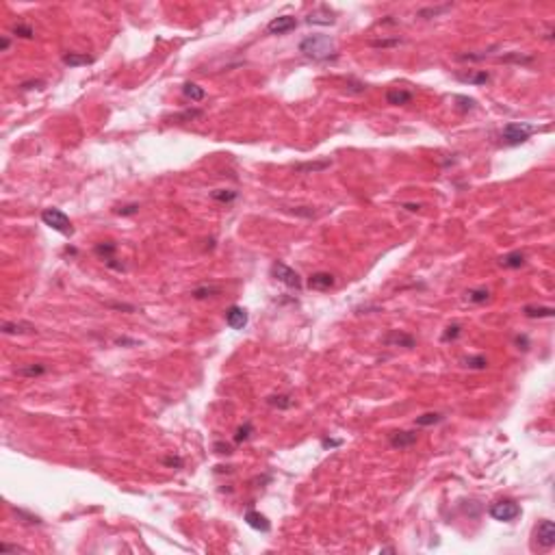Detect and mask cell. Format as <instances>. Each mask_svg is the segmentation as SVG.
I'll list each match as a JSON object with an SVG mask.
<instances>
[{
	"label": "cell",
	"mask_w": 555,
	"mask_h": 555,
	"mask_svg": "<svg viewBox=\"0 0 555 555\" xmlns=\"http://www.w3.org/2000/svg\"><path fill=\"white\" fill-rule=\"evenodd\" d=\"M215 451H217V454H221V455H224V454L230 455L232 447H230V445H226V443H215Z\"/></svg>",
	"instance_id": "41"
},
{
	"label": "cell",
	"mask_w": 555,
	"mask_h": 555,
	"mask_svg": "<svg viewBox=\"0 0 555 555\" xmlns=\"http://www.w3.org/2000/svg\"><path fill=\"white\" fill-rule=\"evenodd\" d=\"M334 282H336L334 276L328 273V271H317L308 278V287L314 289V291H328V289L334 287Z\"/></svg>",
	"instance_id": "9"
},
{
	"label": "cell",
	"mask_w": 555,
	"mask_h": 555,
	"mask_svg": "<svg viewBox=\"0 0 555 555\" xmlns=\"http://www.w3.org/2000/svg\"><path fill=\"white\" fill-rule=\"evenodd\" d=\"M267 404L273 405V408L287 410L293 405V399H291V395H271V397H267Z\"/></svg>",
	"instance_id": "24"
},
{
	"label": "cell",
	"mask_w": 555,
	"mask_h": 555,
	"mask_svg": "<svg viewBox=\"0 0 555 555\" xmlns=\"http://www.w3.org/2000/svg\"><path fill=\"white\" fill-rule=\"evenodd\" d=\"M0 551L9 553V551H24V549H22V547H13V545H4V542H2V545H0Z\"/></svg>",
	"instance_id": "43"
},
{
	"label": "cell",
	"mask_w": 555,
	"mask_h": 555,
	"mask_svg": "<svg viewBox=\"0 0 555 555\" xmlns=\"http://www.w3.org/2000/svg\"><path fill=\"white\" fill-rule=\"evenodd\" d=\"M308 24H334V13L328 9V7H319L317 11H312L310 15L306 18Z\"/></svg>",
	"instance_id": "13"
},
{
	"label": "cell",
	"mask_w": 555,
	"mask_h": 555,
	"mask_svg": "<svg viewBox=\"0 0 555 555\" xmlns=\"http://www.w3.org/2000/svg\"><path fill=\"white\" fill-rule=\"evenodd\" d=\"M117 345H137V341H130V339H115Z\"/></svg>",
	"instance_id": "46"
},
{
	"label": "cell",
	"mask_w": 555,
	"mask_h": 555,
	"mask_svg": "<svg viewBox=\"0 0 555 555\" xmlns=\"http://www.w3.org/2000/svg\"><path fill=\"white\" fill-rule=\"evenodd\" d=\"M384 343L386 345H399V347H414V336H410V334H404V332H397V330H393L391 334L386 336L384 339Z\"/></svg>",
	"instance_id": "15"
},
{
	"label": "cell",
	"mask_w": 555,
	"mask_h": 555,
	"mask_svg": "<svg viewBox=\"0 0 555 555\" xmlns=\"http://www.w3.org/2000/svg\"><path fill=\"white\" fill-rule=\"evenodd\" d=\"M454 100L460 102V104H457L460 111H473V108H475V100L473 98H466V96H454Z\"/></svg>",
	"instance_id": "36"
},
{
	"label": "cell",
	"mask_w": 555,
	"mask_h": 555,
	"mask_svg": "<svg viewBox=\"0 0 555 555\" xmlns=\"http://www.w3.org/2000/svg\"><path fill=\"white\" fill-rule=\"evenodd\" d=\"M534 538L542 549H551L555 545V525L551 520H540L534 529Z\"/></svg>",
	"instance_id": "6"
},
{
	"label": "cell",
	"mask_w": 555,
	"mask_h": 555,
	"mask_svg": "<svg viewBox=\"0 0 555 555\" xmlns=\"http://www.w3.org/2000/svg\"><path fill=\"white\" fill-rule=\"evenodd\" d=\"M202 115H204V113L200 111V108H191V111H185V113H180V115H176L171 119H174V122H191V119L202 117Z\"/></svg>",
	"instance_id": "33"
},
{
	"label": "cell",
	"mask_w": 555,
	"mask_h": 555,
	"mask_svg": "<svg viewBox=\"0 0 555 555\" xmlns=\"http://www.w3.org/2000/svg\"><path fill=\"white\" fill-rule=\"evenodd\" d=\"M182 94H185V98H189L191 102H202L206 98V91L202 87H198L196 83H185V85H182Z\"/></svg>",
	"instance_id": "18"
},
{
	"label": "cell",
	"mask_w": 555,
	"mask_h": 555,
	"mask_svg": "<svg viewBox=\"0 0 555 555\" xmlns=\"http://www.w3.org/2000/svg\"><path fill=\"white\" fill-rule=\"evenodd\" d=\"M300 52L312 61H328L336 56V44L330 35H308L300 42Z\"/></svg>",
	"instance_id": "1"
},
{
	"label": "cell",
	"mask_w": 555,
	"mask_h": 555,
	"mask_svg": "<svg viewBox=\"0 0 555 555\" xmlns=\"http://www.w3.org/2000/svg\"><path fill=\"white\" fill-rule=\"evenodd\" d=\"M9 44H11L9 37H2V44H0V48H2V50H9Z\"/></svg>",
	"instance_id": "48"
},
{
	"label": "cell",
	"mask_w": 555,
	"mask_h": 555,
	"mask_svg": "<svg viewBox=\"0 0 555 555\" xmlns=\"http://www.w3.org/2000/svg\"><path fill=\"white\" fill-rule=\"evenodd\" d=\"M525 317L529 319H542V317H553V308L551 306H525L523 308Z\"/></svg>",
	"instance_id": "20"
},
{
	"label": "cell",
	"mask_w": 555,
	"mask_h": 555,
	"mask_svg": "<svg viewBox=\"0 0 555 555\" xmlns=\"http://www.w3.org/2000/svg\"><path fill=\"white\" fill-rule=\"evenodd\" d=\"M13 35L15 37H24V39H33L35 37V31H33V26H28V24H15L13 26Z\"/></svg>",
	"instance_id": "30"
},
{
	"label": "cell",
	"mask_w": 555,
	"mask_h": 555,
	"mask_svg": "<svg viewBox=\"0 0 555 555\" xmlns=\"http://www.w3.org/2000/svg\"><path fill=\"white\" fill-rule=\"evenodd\" d=\"M63 63L70 67H81V65H89V63H94V56L89 54H81V52H67L63 54Z\"/></svg>",
	"instance_id": "17"
},
{
	"label": "cell",
	"mask_w": 555,
	"mask_h": 555,
	"mask_svg": "<svg viewBox=\"0 0 555 555\" xmlns=\"http://www.w3.org/2000/svg\"><path fill=\"white\" fill-rule=\"evenodd\" d=\"M46 371H48V367H46V364H28V367L15 369V375H22V377H39V375H44Z\"/></svg>",
	"instance_id": "22"
},
{
	"label": "cell",
	"mask_w": 555,
	"mask_h": 555,
	"mask_svg": "<svg viewBox=\"0 0 555 555\" xmlns=\"http://www.w3.org/2000/svg\"><path fill=\"white\" fill-rule=\"evenodd\" d=\"M499 265L505 267V269H520L525 265V254H523V252H510V254L501 256Z\"/></svg>",
	"instance_id": "16"
},
{
	"label": "cell",
	"mask_w": 555,
	"mask_h": 555,
	"mask_svg": "<svg viewBox=\"0 0 555 555\" xmlns=\"http://www.w3.org/2000/svg\"><path fill=\"white\" fill-rule=\"evenodd\" d=\"M226 323L232 330H243L248 325V310L241 306H230L226 310Z\"/></svg>",
	"instance_id": "8"
},
{
	"label": "cell",
	"mask_w": 555,
	"mask_h": 555,
	"mask_svg": "<svg viewBox=\"0 0 555 555\" xmlns=\"http://www.w3.org/2000/svg\"><path fill=\"white\" fill-rule=\"evenodd\" d=\"M416 432H393L391 434V447L395 449H405V447H412L416 443Z\"/></svg>",
	"instance_id": "10"
},
{
	"label": "cell",
	"mask_w": 555,
	"mask_h": 555,
	"mask_svg": "<svg viewBox=\"0 0 555 555\" xmlns=\"http://www.w3.org/2000/svg\"><path fill=\"white\" fill-rule=\"evenodd\" d=\"M115 213L117 215H135V213H139V204H128L124 208H115Z\"/></svg>",
	"instance_id": "38"
},
{
	"label": "cell",
	"mask_w": 555,
	"mask_h": 555,
	"mask_svg": "<svg viewBox=\"0 0 555 555\" xmlns=\"http://www.w3.org/2000/svg\"><path fill=\"white\" fill-rule=\"evenodd\" d=\"M412 98H414V94H412V91H408V89L395 87V89H388V91H386V102H388V104H393V106L408 104Z\"/></svg>",
	"instance_id": "11"
},
{
	"label": "cell",
	"mask_w": 555,
	"mask_h": 555,
	"mask_svg": "<svg viewBox=\"0 0 555 555\" xmlns=\"http://www.w3.org/2000/svg\"><path fill=\"white\" fill-rule=\"evenodd\" d=\"M191 295L196 297V300H206V297H215L219 295V287H198L191 291Z\"/></svg>",
	"instance_id": "27"
},
{
	"label": "cell",
	"mask_w": 555,
	"mask_h": 555,
	"mask_svg": "<svg viewBox=\"0 0 555 555\" xmlns=\"http://www.w3.org/2000/svg\"><path fill=\"white\" fill-rule=\"evenodd\" d=\"M163 464H165V466L180 468V466H182V457H180V455H167V457H163Z\"/></svg>",
	"instance_id": "37"
},
{
	"label": "cell",
	"mask_w": 555,
	"mask_h": 555,
	"mask_svg": "<svg viewBox=\"0 0 555 555\" xmlns=\"http://www.w3.org/2000/svg\"><path fill=\"white\" fill-rule=\"evenodd\" d=\"M297 26V20L293 15H280V18H273L267 24V33L269 35H284V33L293 31Z\"/></svg>",
	"instance_id": "7"
},
{
	"label": "cell",
	"mask_w": 555,
	"mask_h": 555,
	"mask_svg": "<svg viewBox=\"0 0 555 555\" xmlns=\"http://www.w3.org/2000/svg\"><path fill=\"white\" fill-rule=\"evenodd\" d=\"M402 44V39L399 37H393V39H371L369 46H373V48H393V46H399Z\"/></svg>",
	"instance_id": "32"
},
{
	"label": "cell",
	"mask_w": 555,
	"mask_h": 555,
	"mask_svg": "<svg viewBox=\"0 0 555 555\" xmlns=\"http://www.w3.org/2000/svg\"><path fill=\"white\" fill-rule=\"evenodd\" d=\"M405 210H412V213H416V210H421V204H402Z\"/></svg>",
	"instance_id": "45"
},
{
	"label": "cell",
	"mask_w": 555,
	"mask_h": 555,
	"mask_svg": "<svg viewBox=\"0 0 555 555\" xmlns=\"http://www.w3.org/2000/svg\"><path fill=\"white\" fill-rule=\"evenodd\" d=\"M516 345L518 350H529V339L527 336H516Z\"/></svg>",
	"instance_id": "42"
},
{
	"label": "cell",
	"mask_w": 555,
	"mask_h": 555,
	"mask_svg": "<svg viewBox=\"0 0 555 555\" xmlns=\"http://www.w3.org/2000/svg\"><path fill=\"white\" fill-rule=\"evenodd\" d=\"M488 297H490V293L486 289H473V291H468V293H466V300L473 302V304H484Z\"/></svg>",
	"instance_id": "29"
},
{
	"label": "cell",
	"mask_w": 555,
	"mask_h": 555,
	"mask_svg": "<svg viewBox=\"0 0 555 555\" xmlns=\"http://www.w3.org/2000/svg\"><path fill=\"white\" fill-rule=\"evenodd\" d=\"M490 516L495 520H501V523H512L514 518L520 516V505L512 499H501V501H495L493 505L488 507Z\"/></svg>",
	"instance_id": "4"
},
{
	"label": "cell",
	"mask_w": 555,
	"mask_h": 555,
	"mask_svg": "<svg viewBox=\"0 0 555 555\" xmlns=\"http://www.w3.org/2000/svg\"><path fill=\"white\" fill-rule=\"evenodd\" d=\"M464 364L468 369H486L488 367V360H486V356H471L464 360Z\"/></svg>",
	"instance_id": "31"
},
{
	"label": "cell",
	"mask_w": 555,
	"mask_h": 555,
	"mask_svg": "<svg viewBox=\"0 0 555 555\" xmlns=\"http://www.w3.org/2000/svg\"><path fill=\"white\" fill-rule=\"evenodd\" d=\"M44 87V81H26L20 85L22 91H28V89H42Z\"/></svg>",
	"instance_id": "40"
},
{
	"label": "cell",
	"mask_w": 555,
	"mask_h": 555,
	"mask_svg": "<svg viewBox=\"0 0 555 555\" xmlns=\"http://www.w3.org/2000/svg\"><path fill=\"white\" fill-rule=\"evenodd\" d=\"M239 193L232 191V189H217V191L210 193V198L215 200V202H232V200H237Z\"/></svg>",
	"instance_id": "26"
},
{
	"label": "cell",
	"mask_w": 555,
	"mask_h": 555,
	"mask_svg": "<svg viewBox=\"0 0 555 555\" xmlns=\"http://www.w3.org/2000/svg\"><path fill=\"white\" fill-rule=\"evenodd\" d=\"M252 434H254V425H252L250 421H248V423H243V425L237 430V434H234V443H239V445L245 443V440H248V438L252 436Z\"/></svg>",
	"instance_id": "28"
},
{
	"label": "cell",
	"mask_w": 555,
	"mask_h": 555,
	"mask_svg": "<svg viewBox=\"0 0 555 555\" xmlns=\"http://www.w3.org/2000/svg\"><path fill=\"white\" fill-rule=\"evenodd\" d=\"M0 328H2L4 334H33V332H35V325H31V323H26V321H18V323H13V321H2V325H0Z\"/></svg>",
	"instance_id": "14"
},
{
	"label": "cell",
	"mask_w": 555,
	"mask_h": 555,
	"mask_svg": "<svg viewBox=\"0 0 555 555\" xmlns=\"http://www.w3.org/2000/svg\"><path fill=\"white\" fill-rule=\"evenodd\" d=\"M445 416L440 414V412H427V414H421L416 416V425L419 427H427V425H436V423H440Z\"/></svg>",
	"instance_id": "25"
},
{
	"label": "cell",
	"mask_w": 555,
	"mask_h": 555,
	"mask_svg": "<svg viewBox=\"0 0 555 555\" xmlns=\"http://www.w3.org/2000/svg\"><path fill=\"white\" fill-rule=\"evenodd\" d=\"M534 133H538L536 126L525 124V122H510V124L503 126L501 141L505 146H520V144H525Z\"/></svg>",
	"instance_id": "2"
},
{
	"label": "cell",
	"mask_w": 555,
	"mask_h": 555,
	"mask_svg": "<svg viewBox=\"0 0 555 555\" xmlns=\"http://www.w3.org/2000/svg\"><path fill=\"white\" fill-rule=\"evenodd\" d=\"M330 165H332V161H328V158H325V161H317V163H300V165H295V171H300V174H310V171L328 169Z\"/></svg>",
	"instance_id": "21"
},
{
	"label": "cell",
	"mask_w": 555,
	"mask_h": 555,
	"mask_svg": "<svg viewBox=\"0 0 555 555\" xmlns=\"http://www.w3.org/2000/svg\"><path fill=\"white\" fill-rule=\"evenodd\" d=\"M111 308H119V310H135L133 306H126V304H108Z\"/></svg>",
	"instance_id": "47"
},
{
	"label": "cell",
	"mask_w": 555,
	"mask_h": 555,
	"mask_svg": "<svg viewBox=\"0 0 555 555\" xmlns=\"http://www.w3.org/2000/svg\"><path fill=\"white\" fill-rule=\"evenodd\" d=\"M15 514H18L20 518H24V523H31V525H42V518L31 516V514H26V512H22V510H15Z\"/></svg>",
	"instance_id": "39"
},
{
	"label": "cell",
	"mask_w": 555,
	"mask_h": 555,
	"mask_svg": "<svg viewBox=\"0 0 555 555\" xmlns=\"http://www.w3.org/2000/svg\"><path fill=\"white\" fill-rule=\"evenodd\" d=\"M462 334V328H460V323H451L447 330H445V334H443V341L447 343V341H455L457 336Z\"/></svg>",
	"instance_id": "35"
},
{
	"label": "cell",
	"mask_w": 555,
	"mask_h": 555,
	"mask_svg": "<svg viewBox=\"0 0 555 555\" xmlns=\"http://www.w3.org/2000/svg\"><path fill=\"white\" fill-rule=\"evenodd\" d=\"M321 445H323V447H339V445H341V440H332V438H323V440H321Z\"/></svg>",
	"instance_id": "44"
},
{
	"label": "cell",
	"mask_w": 555,
	"mask_h": 555,
	"mask_svg": "<svg viewBox=\"0 0 555 555\" xmlns=\"http://www.w3.org/2000/svg\"><path fill=\"white\" fill-rule=\"evenodd\" d=\"M271 276L276 278L278 282L287 284L289 289H295V291L302 289L300 273H297L295 269H291L289 265H284V262H273V265H271Z\"/></svg>",
	"instance_id": "5"
},
{
	"label": "cell",
	"mask_w": 555,
	"mask_h": 555,
	"mask_svg": "<svg viewBox=\"0 0 555 555\" xmlns=\"http://www.w3.org/2000/svg\"><path fill=\"white\" fill-rule=\"evenodd\" d=\"M462 83H471V85H486L490 81V74L482 70V72H473V74H455Z\"/></svg>",
	"instance_id": "19"
},
{
	"label": "cell",
	"mask_w": 555,
	"mask_h": 555,
	"mask_svg": "<svg viewBox=\"0 0 555 555\" xmlns=\"http://www.w3.org/2000/svg\"><path fill=\"white\" fill-rule=\"evenodd\" d=\"M245 523H248L252 529H258V531H269V529H271L267 516H262V514L256 512V510H248V512H245Z\"/></svg>",
	"instance_id": "12"
},
{
	"label": "cell",
	"mask_w": 555,
	"mask_h": 555,
	"mask_svg": "<svg viewBox=\"0 0 555 555\" xmlns=\"http://www.w3.org/2000/svg\"><path fill=\"white\" fill-rule=\"evenodd\" d=\"M449 9H451V4H445V7H427V9L419 11V18H432V15L445 13V11H449Z\"/></svg>",
	"instance_id": "34"
},
{
	"label": "cell",
	"mask_w": 555,
	"mask_h": 555,
	"mask_svg": "<svg viewBox=\"0 0 555 555\" xmlns=\"http://www.w3.org/2000/svg\"><path fill=\"white\" fill-rule=\"evenodd\" d=\"M117 252V245L113 241H106V243H98L96 245V254L100 256V258H104V262L113 260V254Z\"/></svg>",
	"instance_id": "23"
},
{
	"label": "cell",
	"mask_w": 555,
	"mask_h": 555,
	"mask_svg": "<svg viewBox=\"0 0 555 555\" xmlns=\"http://www.w3.org/2000/svg\"><path fill=\"white\" fill-rule=\"evenodd\" d=\"M42 221L48 228H52V230L65 234V237H70V234H74V228H72V221L70 217H67L63 210L59 208H46L42 210Z\"/></svg>",
	"instance_id": "3"
}]
</instances>
